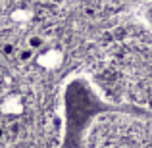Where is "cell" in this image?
Returning a JSON list of instances; mask_svg holds the SVG:
<instances>
[{
  "label": "cell",
  "instance_id": "6da1fadb",
  "mask_svg": "<svg viewBox=\"0 0 152 148\" xmlns=\"http://www.w3.org/2000/svg\"><path fill=\"white\" fill-rule=\"evenodd\" d=\"M64 142L62 148H79L85 141L87 129L102 114L123 112L137 117H152V110L129 104H115L102 96L98 87L85 75L71 77L64 87Z\"/></svg>",
  "mask_w": 152,
  "mask_h": 148
}]
</instances>
